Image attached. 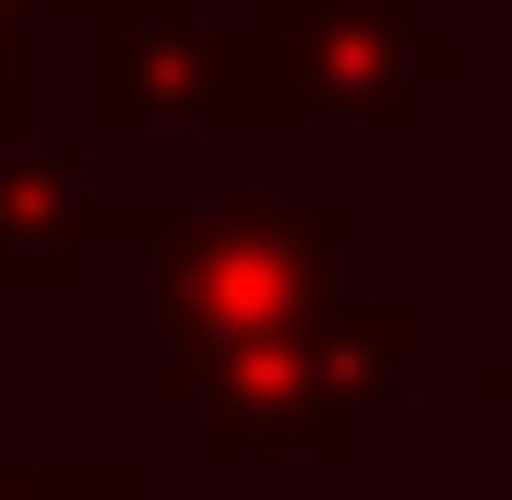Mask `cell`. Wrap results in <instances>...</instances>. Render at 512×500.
<instances>
[{
    "label": "cell",
    "mask_w": 512,
    "mask_h": 500,
    "mask_svg": "<svg viewBox=\"0 0 512 500\" xmlns=\"http://www.w3.org/2000/svg\"><path fill=\"white\" fill-rule=\"evenodd\" d=\"M358 227V191H108L96 239L143 250V405L334 310Z\"/></svg>",
    "instance_id": "6da1fadb"
},
{
    "label": "cell",
    "mask_w": 512,
    "mask_h": 500,
    "mask_svg": "<svg viewBox=\"0 0 512 500\" xmlns=\"http://www.w3.org/2000/svg\"><path fill=\"white\" fill-rule=\"evenodd\" d=\"M405 370H417V298L346 286L298 334H262L239 358L191 370L155 417H179L203 465H346L405 405Z\"/></svg>",
    "instance_id": "7a4b0ae2"
},
{
    "label": "cell",
    "mask_w": 512,
    "mask_h": 500,
    "mask_svg": "<svg viewBox=\"0 0 512 500\" xmlns=\"http://www.w3.org/2000/svg\"><path fill=\"white\" fill-rule=\"evenodd\" d=\"M239 36L262 48V72L298 108V131L405 143L429 120V96L477 84V36L441 24L429 0H251Z\"/></svg>",
    "instance_id": "3957f363"
},
{
    "label": "cell",
    "mask_w": 512,
    "mask_h": 500,
    "mask_svg": "<svg viewBox=\"0 0 512 500\" xmlns=\"http://www.w3.org/2000/svg\"><path fill=\"white\" fill-rule=\"evenodd\" d=\"M84 143H310L239 24L167 12L84 48Z\"/></svg>",
    "instance_id": "277c9868"
},
{
    "label": "cell",
    "mask_w": 512,
    "mask_h": 500,
    "mask_svg": "<svg viewBox=\"0 0 512 500\" xmlns=\"http://www.w3.org/2000/svg\"><path fill=\"white\" fill-rule=\"evenodd\" d=\"M96 215H108V179H96L84 131L0 143V298L12 310H72L96 286V250H108Z\"/></svg>",
    "instance_id": "5b68a950"
},
{
    "label": "cell",
    "mask_w": 512,
    "mask_h": 500,
    "mask_svg": "<svg viewBox=\"0 0 512 500\" xmlns=\"http://www.w3.org/2000/svg\"><path fill=\"white\" fill-rule=\"evenodd\" d=\"M48 108V24L36 0H0V143H24Z\"/></svg>",
    "instance_id": "8992f818"
},
{
    "label": "cell",
    "mask_w": 512,
    "mask_h": 500,
    "mask_svg": "<svg viewBox=\"0 0 512 500\" xmlns=\"http://www.w3.org/2000/svg\"><path fill=\"white\" fill-rule=\"evenodd\" d=\"M167 12H203V0H36V24L48 36H131V24H167Z\"/></svg>",
    "instance_id": "52a82bcc"
},
{
    "label": "cell",
    "mask_w": 512,
    "mask_h": 500,
    "mask_svg": "<svg viewBox=\"0 0 512 500\" xmlns=\"http://www.w3.org/2000/svg\"><path fill=\"white\" fill-rule=\"evenodd\" d=\"M36 500H155L131 453H84V465H36Z\"/></svg>",
    "instance_id": "ba28073f"
},
{
    "label": "cell",
    "mask_w": 512,
    "mask_h": 500,
    "mask_svg": "<svg viewBox=\"0 0 512 500\" xmlns=\"http://www.w3.org/2000/svg\"><path fill=\"white\" fill-rule=\"evenodd\" d=\"M465 393H477V405H489V417H512V346H489V358H477V370H465Z\"/></svg>",
    "instance_id": "9c48e42d"
},
{
    "label": "cell",
    "mask_w": 512,
    "mask_h": 500,
    "mask_svg": "<svg viewBox=\"0 0 512 500\" xmlns=\"http://www.w3.org/2000/svg\"><path fill=\"white\" fill-rule=\"evenodd\" d=\"M0 500H36V465H12V453H0Z\"/></svg>",
    "instance_id": "30bf717a"
}]
</instances>
